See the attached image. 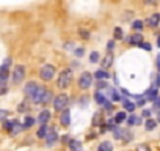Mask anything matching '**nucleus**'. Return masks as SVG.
Wrapping results in <instances>:
<instances>
[{
  "mask_svg": "<svg viewBox=\"0 0 160 151\" xmlns=\"http://www.w3.org/2000/svg\"><path fill=\"white\" fill-rule=\"evenodd\" d=\"M72 82V69L71 68H66L60 72L58 76V81H57V85L58 88H68Z\"/></svg>",
  "mask_w": 160,
  "mask_h": 151,
  "instance_id": "obj_1",
  "label": "nucleus"
},
{
  "mask_svg": "<svg viewBox=\"0 0 160 151\" xmlns=\"http://www.w3.org/2000/svg\"><path fill=\"white\" fill-rule=\"evenodd\" d=\"M68 104H69V96H68V95H64V93H61V95L55 96V99H53V109H55L57 112L64 110V109L68 107Z\"/></svg>",
  "mask_w": 160,
  "mask_h": 151,
  "instance_id": "obj_2",
  "label": "nucleus"
},
{
  "mask_svg": "<svg viewBox=\"0 0 160 151\" xmlns=\"http://www.w3.org/2000/svg\"><path fill=\"white\" fill-rule=\"evenodd\" d=\"M39 76L42 81H52L53 76H55V68L52 65H44L39 71Z\"/></svg>",
  "mask_w": 160,
  "mask_h": 151,
  "instance_id": "obj_3",
  "label": "nucleus"
},
{
  "mask_svg": "<svg viewBox=\"0 0 160 151\" xmlns=\"http://www.w3.org/2000/svg\"><path fill=\"white\" fill-rule=\"evenodd\" d=\"M91 82H93V76L85 71L82 76H80V79H78V87L83 88V90H87V88L91 87Z\"/></svg>",
  "mask_w": 160,
  "mask_h": 151,
  "instance_id": "obj_4",
  "label": "nucleus"
},
{
  "mask_svg": "<svg viewBox=\"0 0 160 151\" xmlns=\"http://www.w3.org/2000/svg\"><path fill=\"white\" fill-rule=\"evenodd\" d=\"M24 76H25V69L22 65H18L13 71V82L14 84H21L24 81Z\"/></svg>",
  "mask_w": 160,
  "mask_h": 151,
  "instance_id": "obj_5",
  "label": "nucleus"
},
{
  "mask_svg": "<svg viewBox=\"0 0 160 151\" xmlns=\"http://www.w3.org/2000/svg\"><path fill=\"white\" fill-rule=\"evenodd\" d=\"M113 135H115V138H118V140L124 138L126 142H129L132 138V134L129 131H126V129H121V128H115L113 129Z\"/></svg>",
  "mask_w": 160,
  "mask_h": 151,
  "instance_id": "obj_6",
  "label": "nucleus"
},
{
  "mask_svg": "<svg viewBox=\"0 0 160 151\" xmlns=\"http://www.w3.org/2000/svg\"><path fill=\"white\" fill-rule=\"evenodd\" d=\"M10 65H11V58H7L3 65L0 66V79L2 81H7L10 77Z\"/></svg>",
  "mask_w": 160,
  "mask_h": 151,
  "instance_id": "obj_7",
  "label": "nucleus"
},
{
  "mask_svg": "<svg viewBox=\"0 0 160 151\" xmlns=\"http://www.w3.org/2000/svg\"><path fill=\"white\" fill-rule=\"evenodd\" d=\"M58 140V135L55 132V129L52 126H49V131H47V135H46V145L47 146H53Z\"/></svg>",
  "mask_w": 160,
  "mask_h": 151,
  "instance_id": "obj_8",
  "label": "nucleus"
},
{
  "mask_svg": "<svg viewBox=\"0 0 160 151\" xmlns=\"http://www.w3.org/2000/svg\"><path fill=\"white\" fill-rule=\"evenodd\" d=\"M44 95H46V88L44 87H38V90L33 93L32 96V101L35 104H42V99H44Z\"/></svg>",
  "mask_w": 160,
  "mask_h": 151,
  "instance_id": "obj_9",
  "label": "nucleus"
},
{
  "mask_svg": "<svg viewBox=\"0 0 160 151\" xmlns=\"http://www.w3.org/2000/svg\"><path fill=\"white\" fill-rule=\"evenodd\" d=\"M146 24H148L151 29L158 27V25H160V13H152V14L146 19Z\"/></svg>",
  "mask_w": 160,
  "mask_h": 151,
  "instance_id": "obj_10",
  "label": "nucleus"
},
{
  "mask_svg": "<svg viewBox=\"0 0 160 151\" xmlns=\"http://www.w3.org/2000/svg\"><path fill=\"white\" fill-rule=\"evenodd\" d=\"M36 90H38V84L32 81V82H28V84H25V88H24V93H25L27 96H30V98H32V96H33V93H35Z\"/></svg>",
  "mask_w": 160,
  "mask_h": 151,
  "instance_id": "obj_11",
  "label": "nucleus"
},
{
  "mask_svg": "<svg viewBox=\"0 0 160 151\" xmlns=\"http://www.w3.org/2000/svg\"><path fill=\"white\" fill-rule=\"evenodd\" d=\"M60 123H61L63 126H69V123H71V113H69V110H68V109L61 110V115H60Z\"/></svg>",
  "mask_w": 160,
  "mask_h": 151,
  "instance_id": "obj_12",
  "label": "nucleus"
},
{
  "mask_svg": "<svg viewBox=\"0 0 160 151\" xmlns=\"http://www.w3.org/2000/svg\"><path fill=\"white\" fill-rule=\"evenodd\" d=\"M127 43H129V44H135V46H140V44L143 43V36H141L140 33L130 35V36L127 38Z\"/></svg>",
  "mask_w": 160,
  "mask_h": 151,
  "instance_id": "obj_13",
  "label": "nucleus"
},
{
  "mask_svg": "<svg viewBox=\"0 0 160 151\" xmlns=\"http://www.w3.org/2000/svg\"><path fill=\"white\" fill-rule=\"evenodd\" d=\"M49 120H50V112H49V110H42V112L39 113V117H38V121H39L41 124H47Z\"/></svg>",
  "mask_w": 160,
  "mask_h": 151,
  "instance_id": "obj_14",
  "label": "nucleus"
},
{
  "mask_svg": "<svg viewBox=\"0 0 160 151\" xmlns=\"http://www.w3.org/2000/svg\"><path fill=\"white\" fill-rule=\"evenodd\" d=\"M94 77H96L98 81H105V79H108V77H110V74H108L105 69H99V71H96V72H94Z\"/></svg>",
  "mask_w": 160,
  "mask_h": 151,
  "instance_id": "obj_15",
  "label": "nucleus"
},
{
  "mask_svg": "<svg viewBox=\"0 0 160 151\" xmlns=\"http://www.w3.org/2000/svg\"><path fill=\"white\" fill-rule=\"evenodd\" d=\"M112 63H113V55H112V52H108V54L104 57V60H102V68L107 69V68L112 66Z\"/></svg>",
  "mask_w": 160,
  "mask_h": 151,
  "instance_id": "obj_16",
  "label": "nucleus"
},
{
  "mask_svg": "<svg viewBox=\"0 0 160 151\" xmlns=\"http://www.w3.org/2000/svg\"><path fill=\"white\" fill-rule=\"evenodd\" d=\"M94 99H96V104H99V106H104V104L108 101V99H107V96H105V95H102L101 91H96Z\"/></svg>",
  "mask_w": 160,
  "mask_h": 151,
  "instance_id": "obj_17",
  "label": "nucleus"
},
{
  "mask_svg": "<svg viewBox=\"0 0 160 151\" xmlns=\"http://www.w3.org/2000/svg\"><path fill=\"white\" fill-rule=\"evenodd\" d=\"M69 148H71V151H83V146H82V143H80L78 140H71L69 142Z\"/></svg>",
  "mask_w": 160,
  "mask_h": 151,
  "instance_id": "obj_18",
  "label": "nucleus"
},
{
  "mask_svg": "<svg viewBox=\"0 0 160 151\" xmlns=\"http://www.w3.org/2000/svg\"><path fill=\"white\" fill-rule=\"evenodd\" d=\"M144 98H146V101H155V98H157V88L151 87L149 91L144 95Z\"/></svg>",
  "mask_w": 160,
  "mask_h": 151,
  "instance_id": "obj_19",
  "label": "nucleus"
},
{
  "mask_svg": "<svg viewBox=\"0 0 160 151\" xmlns=\"http://www.w3.org/2000/svg\"><path fill=\"white\" fill-rule=\"evenodd\" d=\"M98 151H113V145L110 142H102L98 146Z\"/></svg>",
  "mask_w": 160,
  "mask_h": 151,
  "instance_id": "obj_20",
  "label": "nucleus"
},
{
  "mask_svg": "<svg viewBox=\"0 0 160 151\" xmlns=\"http://www.w3.org/2000/svg\"><path fill=\"white\" fill-rule=\"evenodd\" d=\"M127 120V113L126 112H118L116 115H115V123H118V124H121L122 121H126Z\"/></svg>",
  "mask_w": 160,
  "mask_h": 151,
  "instance_id": "obj_21",
  "label": "nucleus"
},
{
  "mask_svg": "<svg viewBox=\"0 0 160 151\" xmlns=\"http://www.w3.org/2000/svg\"><path fill=\"white\" fill-rule=\"evenodd\" d=\"M14 124H16V120H10V121H3V129L5 131H8V132H11L13 131V128H14Z\"/></svg>",
  "mask_w": 160,
  "mask_h": 151,
  "instance_id": "obj_22",
  "label": "nucleus"
},
{
  "mask_svg": "<svg viewBox=\"0 0 160 151\" xmlns=\"http://www.w3.org/2000/svg\"><path fill=\"white\" fill-rule=\"evenodd\" d=\"M122 36H124L122 29H121V27H115V30H113V38H115V39H122Z\"/></svg>",
  "mask_w": 160,
  "mask_h": 151,
  "instance_id": "obj_23",
  "label": "nucleus"
},
{
  "mask_svg": "<svg viewBox=\"0 0 160 151\" xmlns=\"http://www.w3.org/2000/svg\"><path fill=\"white\" fill-rule=\"evenodd\" d=\"M122 104H124V109L126 110H129V112H132V110H135V102H130L129 99H122Z\"/></svg>",
  "mask_w": 160,
  "mask_h": 151,
  "instance_id": "obj_24",
  "label": "nucleus"
},
{
  "mask_svg": "<svg viewBox=\"0 0 160 151\" xmlns=\"http://www.w3.org/2000/svg\"><path fill=\"white\" fill-rule=\"evenodd\" d=\"M155 126H157V121H155V120H149V118L146 120V124H144L146 131H154Z\"/></svg>",
  "mask_w": 160,
  "mask_h": 151,
  "instance_id": "obj_25",
  "label": "nucleus"
},
{
  "mask_svg": "<svg viewBox=\"0 0 160 151\" xmlns=\"http://www.w3.org/2000/svg\"><path fill=\"white\" fill-rule=\"evenodd\" d=\"M108 96L112 98V101H121V99H119V95H118L116 90L112 88V87H108Z\"/></svg>",
  "mask_w": 160,
  "mask_h": 151,
  "instance_id": "obj_26",
  "label": "nucleus"
},
{
  "mask_svg": "<svg viewBox=\"0 0 160 151\" xmlns=\"http://www.w3.org/2000/svg\"><path fill=\"white\" fill-rule=\"evenodd\" d=\"M47 131H49V126L42 124V126L39 128V131H38V137H39V138H46V135H47Z\"/></svg>",
  "mask_w": 160,
  "mask_h": 151,
  "instance_id": "obj_27",
  "label": "nucleus"
},
{
  "mask_svg": "<svg viewBox=\"0 0 160 151\" xmlns=\"http://www.w3.org/2000/svg\"><path fill=\"white\" fill-rule=\"evenodd\" d=\"M143 27H144V25H143V21H138V19H137V21H133V22H132V29H133V30H137V32L143 30Z\"/></svg>",
  "mask_w": 160,
  "mask_h": 151,
  "instance_id": "obj_28",
  "label": "nucleus"
},
{
  "mask_svg": "<svg viewBox=\"0 0 160 151\" xmlns=\"http://www.w3.org/2000/svg\"><path fill=\"white\" fill-rule=\"evenodd\" d=\"M127 123H129V126H135V124H140V118H138V117H135V115H130V117L127 118Z\"/></svg>",
  "mask_w": 160,
  "mask_h": 151,
  "instance_id": "obj_29",
  "label": "nucleus"
},
{
  "mask_svg": "<svg viewBox=\"0 0 160 151\" xmlns=\"http://www.w3.org/2000/svg\"><path fill=\"white\" fill-rule=\"evenodd\" d=\"M33 124H35V118L27 117V118H25V121H24V129H30Z\"/></svg>",
  "mask_w": 160,
  "mask_h": 151,
  "instance_id": "obj_30",
  "label": "nucleus"
},
{
  "mask_svg": "<svg viewBox=\"0 0 160 151\" xmlns=\"http://www.w3.org/2000/svg\"><path fill=\"white\" fill-rule=\"evenodd\" d=\"M98 60H99V54L94 50V52H91V55H90V61L91 63H98Z\"/></svg>",
  "mask_w": 160,
  "mask_h": 151,
  "instance_id": "obj_31",
  "label": "nucleus"
},
{
  "mask_svg": "<svg viewBox=\"0 0 160 151\" xmlns=\"http://www.w3.org/2000/svg\"><path fill=\"white\" fill-rule=\"evenodd\" d=\"M21 131H22V126H21V123H19V121H16V124H14V128H13L11 134H18V132H21Z\"/></svg>",
  "mask_w": 160,
  "mask_h": 151,
  "instance_id": "obj_32",
  "label": "nucleus"
},
{
  "mask_svg": "<svg viewBox=\"0 0 160 151\" xmlns=\"http://www.w3.org/2000/svg\"><path fill=\"white\" fill-rule=\"evenodd\" d=\"M5 93H7V84L5 81L0 79V95H5Z\"/></svg>",
  "mask_w": 160,
  "mask_h": 151,
  "instance_id": "obj_33",
  "label": "nucleus"
},
{
  "mask_svg": "<svg viewBox=\"0 0 160 151\" xmlns=\"http://www.w3.org/2000/svg\"><path fill=\"white\" fill-rule=\"evenodd\" d=\"M7 117H8V110H2V109H0V121H5Z\"/></svg>",
  "mask_w": 160,
  "mask_h": 151,
  "instance_id": "obj_34",
  "label": "nucleus"
},
{
  "mask_svg": "<svg viewBox=\"0 0 160 151\" xmlns=\"http://www.w3.org/2000/svg\"><path fill=\"white\" fill-rule=\"evenodd\" d=\"M50 99H52V93L46 90V95H44V99H42V104H44V102H49Z\"/></svg>",
  "mask_w": 160,
  "mask_h": 151,
  "instance_id": "obj_35",
  "label": "nucleus"
},
{
  "mask_svg": "<svg viewBox=\"0 0 160 151\" xmlns=\"http://www.w3.org/2000/svg\"><path fill=\"white\" fill-rule=\"evenodd\" d=\"M78 33H80V36H82L83 39H88V38H90V32H88V30H80Z\"/></svg>",
  "mask_w": 160,
  "mask_h": 151,
  "instance_id": "obj_36",
  "label": "nucleus"
},
{
  "mask_svg": "<svg viewBox=\"0 0 160 151\" xmlns=\"http://www.w3.org/2000/svg\"><path fill=\"white\" fill-rule=\"evenodd\" d=\"M98 88H99V90H104V88H108V87L105 85L104 81H98Z\"/></svg>",
  "mask_w": 160,
  "mask_h": 151,
  "instance_id": "obj_37",
  "label": "nucleus"
},
{
  "mask_svg": "<svg viewBox=\"0 0 160 151\" xmlns=\"http://www.w3.org/2000/svg\"><path fill=\"white\" fill-rule=\"evenodd\" d=\"M137 151H151V149H149V146H146V145H138V146H137Z\"/></svg>",
  "mask_w": 160,
  "mask_h": 151,
  "instance_id": "obj_38",
  "label": "nucleus"
},
{
  "mask_svg": "<svg viewBox=\"0 0 160 151\" xmlns=\"http://www.w3.org/2000/svg\"><path fill=\"white\" fill-rule=\"evenodd\" d=\"M140 46H141V47H143V49H144V50H148V52H149V50H151V44H149V43H141V44H140Z\"/></svg>",
  "mask_w": 160,
  "mask_h": 151,
  "instance_id": "obj_39",
  "label": "nucleus"
},
{
  "mask_svg": "<svg viewBox=\"0 0 160 151\" xmlns=\"http://www.w3.org/2000/svg\"><path fill=\"white\" fill-rule=\"evenodd\" d=\"M104 107H105V110H107V112H112V110H113V106H112V104H110L108 101H107V102L104 104Z\"/></svg>",
  "mask_w": 160,
  "mask_h": 151,
  "instance_id": "obj_40",
  "label": "nucleus"
},
{
  "mask_svg": "<svg viewBox=\"0 0 160 151\" xmlns=\"http://www.w3.org/2000/svg\"><path fill=\"white\" fill-rule=\"evenodd\" d=\"M154 106H155V109H158V110H160V96H158V98H155Z\"/></svg>",
  "mask_w": 160,
  "mask_h": 151,
  "instance_id": "obj_41",
  "label": "nucleus"
},
{
  "mask_svg": "<svg viewBox=\"0 0 160 151\" xmlns=\"http://www.w3.org/2000/svg\"><path fill=\"white\" fill-rule=\"evenodd\" d=\"M75 55H77V57H82V55H83V49H82V47H78V49L75 50Z\"/></svg>",
  "mask_w": 160,
  "mask_h": 151,
  "instance_id": "obj_42",
  "label": "nucleus"
},
{
  "mask_svg": "<svg viewBox=\"0 0 160 151\" xmlns=\"http://www.w3.org/2000/svg\"><path fill=\"white\" fill-rule=\"evenodd\" d=\"M113 47H115V41H108V43H107V49H108V50H112Z\"/></svg>",
  "mask_w": 160,
  "mask_h": 151,
  "instance_id": "obj_43",
  "label": "nucleus"
},
{
  "mask_svg": "<svg viewBox=\"0 0 160 151\" xmlns=\"http://www.w3.org/2000/svg\"><path fill=\"white\" fill-rule=\"evenodd\" d=\"M146 102V98H138V101H137V106H143Z\"/></svg>",
  "mask_w": 160,
  "mask_h": 151,
  "instance_id": "obj_44",
  "label": "nucleus"
},
{
  "mask_svg": "<svg viewBox=\"0 0 160 151\" xmlns=\"http://www.w3.org/2000/svg\"><path fill=\"white\" fill-rule=\"evenodd\" d=\"M146 5H157V0H144Z\"/></svg>",
  "mask_w": 160,
  "mask_h": 151,
  "instance_id": "obj_45",
  "label": "nucleus"
},
{
  "mask_svg": "<svg viewBox=\"0 0 160 151\" xmlns=\"http://www.w3.org/2000/svg\"><path fill=\"white\" fill-rule=\"evenodd\" d=\"M143 117L149 118V117H151V110H143Z\"/></svg>",
  "mask_w": 160,
  "mask_h": 151,
  "instance_id": "obj_46",
  "label": "nucleus"
},
{
  "mask_svg": "<svg viewBox=\"0 0 160 151\" xmlns=\"http://www.w3.org/2000/svg\"><path fill=\"white\" fill-rule=\"evenodd\" d=\"M157 68H158V71H160V54L157 55Z\"/></svg>",
  "mask_w": 160,
  "mask_h": 151,
  "instance_id": "obj_47",
  "label": "nucleus"
},
{
  "mask_svg": "<svg viewBox=\"0 0 160 151\" xmlns=\"http://www.w3.org/2000/svg\"><path fill=\"white\" fill-rule=\"evenodd\" d=\"M157 121H160V110H158V113H157Z\"/></svg>",
  "mask_w": 160,
  "mask_h": 151,
  "instance_id": "obj_48",
  "label": "nucleus"
},
{
  "mask_svg": "<svg viewBox=\"0 0 160 151\" xmlns=\"http://www.w3.org/2000/svg\"><path fill=\"white\" fill-rule=\"evenodd\" d=\"M157 46L160 47V36H158V39H157Z\"/></svg>",
  "mask_w": 160,
  "mask_h": 151,
  "instance_id": "obj_49",
  "label": "nucleus"
}]
</instances>
